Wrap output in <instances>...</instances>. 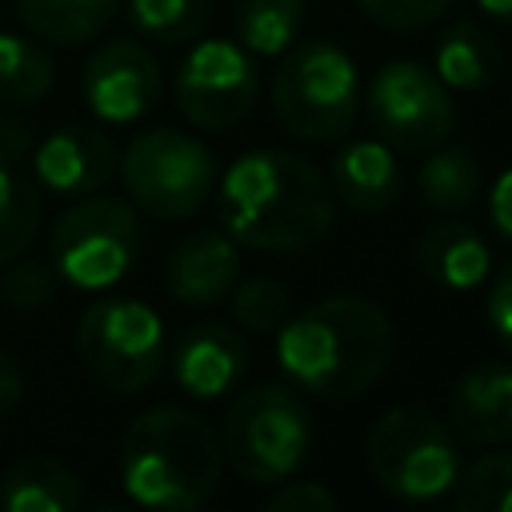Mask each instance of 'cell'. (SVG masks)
<instances>
[{"label": "cell", "mask_w": 512, "mask_h": 512, "mask_svg": "<svg viewBox=\"0 0 512 512\" xmlns=\"http://www.w3.org/2000/svg\"><path fill=\"white\" fill-rule=\"evenodd\" d=\"M224 232L256 252H308L336 228V196L328 176L300 152L252 148L216 180Z\"/></svg>", "instance_id": "obj_1"}, {"label": "cell", "mask_w": 512, "mask_h": 512, "mask_svg": "<svg viewBox=\"0 0 512 512\" xmlns=\"http://www.w3.org/2000/svg\"><path fill=\"white\" fill-rule=\"evenodd\" d=\"M392 316L368 296H328L296 308L276 332V364L296 392L328 404L356 400L392 364Z\"/></svg>", "instance_id": "obj_2"}, {"label": "cell", "mask_w": 512, "mask_h": 512, "mask_svg": "<svg viewBox=\"0 0 512 512\" xmlns=\"http://www.w3.org/2000/svg\"><path fill=\"white\" fill-rule=\"evenodd\" d=\"M224 476L220 432L192 408L156 404L120 436L124 496L152 512H188L212 500Z\"/></svg>", "instance_id": "obj_3"}, {"label": "cell", "mask_w": 512, "mask_h": 512, "mask_svg": "<svg viewBox=\"0 0 512 512\" xmlns=\"http://www.w3.org/2000/svg\"><path fill=\"white\" fill-rule=\"evenodd\" d=\"M360 96V68L332 40H304L276 56L272 112L296 140H344L360 116Z\"/></svg>", "instance_id": "obj_4"}, {"label": "cell", "mask_w": 512, "mask_h": 512, "mask_svg": "<svg viewBox=\"0 0 512 512\" xmlns=\"http://www.w3.org/2000/svg\"><path fill=\"white\" fill-rule=\"evenodd\" d=\"M312 436V412L292 384H252L224 412L220 452L244 484L272 488L296 476L308 460Z\"/></svg>", "instance_id": "obj_5"}, {"label": "cell", "mask_w": 512, "mask_h": 512, "mask_svg": "<svg viewBox=\"0 0 512 512\" xmlns=\"http://www.w3.org/2000/svg\"><path fill=\"white\" fill-rule=\"evenodd\" d=\"M364 464L380 492L404 504H432L460 476V440L420 404L388 408L364 440Z\"/></svg>", "instance_id": "obj_6"}, {"label": "cell", "mask_w": 512, "mask_h": 512, "mask_svg": "<svg viewBox=\"0 0 512 512\" xmlns=\"http://www.w3.org/2000/svg\"><path fill=\"white\" fill-rule=\"evenodd\" d=\"M144 228L132 200L120 196H76L48 232V264L56 280L80 292L116 288L140 256Z\"/></svg>", "instance_id": "obj_7"}, {"label": "cell", "mask_w": 512, "mask_h": 512, "mask_svg": "<svg viewBox=\"0 0 512 512\" xmlns=\"http://www.w3.org/2000/svg\"><path fill=\"white\" fill-rule=\"evenodd\" d=\"M120 180L136 212L156 220L196 216L220 180V164L204 140L180 128H148L120 152Z\"/></svg>", "instance_id": "obj_8"}, {"label": "cell", "mask_w": 512, "mask_h": 512, "mask_svg": "<svg viewBox=\"0 0 512 512\" xmlns=\"http://www.w3.org/2000/svg\"><path fill=\"white\" fill-rule=\"evenodd\" d=\"M76 356L108 392L148 388L168 360V332L152 304L136 296H104L76 324Z\"/></svg>", "instance_id": "obj_9"}, {"label": "cell", "mask_w": 512, "mask_h": 512, "mask_svg": "<svg viewBox=\"0 0 512 512\" xmlns=\"http://www.w3.org/2000/svg\"><path fill=\"white\" fill-rule=\"evenodd\" d=\"M360 104L368 112L372 132L404 156H428L432 148L456 136V100L428 64L416 60L380 64Z\"/></svg>", "instance_id": "obj_10"}, {"label": "cell", "mask_w": 512, "mask_h": 512, "mask_svg": "<svg viewBox=\"0 0 512 512\" xmlns=\"http://www.w3.org/2000/svg\"><path fill=\"white\" fill-rule=\"evenodd\" d=\"M256 96H260L256 56L240 40H220V36H196L172 80V100L180 116L208 132L236 128L256 108Z\"/></svg>", "instance_id": "obj_11"}, {"label": "cell", "mask_w": 512, "mask_h": 512, "mask_svg": "<svg viewBox=\"0 0 512 512\" xmlns=\"http://www.w3.org/2000/svg\"><path fill=\"white\" fill-rule=\"evenodd\" d=\"M160 60L140 40H104L80 72L84 104L100 124H136L160 100Z\"/></svg>", "instance_id": "obj_12"}, {"label": "cell", "mask_w": 512, "mask_h": 512, "mask_svg": "<svg viewBox=\"0 0 512 512\" xmlns=\"http://www.w3.org/2000/svg\"><path fill=\"white\" fill-rule=\"evenodd\" d=\"M32 180L52 192V196H88L100 192L116 168H120V148L104 128L92 124H64L48 132L44 140L32 144Z\"/></svg>", "instance_id": "obj_13"}, {"label": "cell", "mask_w": 512, "mask_h": 512, "mask_svg": "<svg viewBox=\"0 0 512 512\" xmlns=\"http://www.w3.org/2000/svg\"><path fill=\"white\" fill-rule=\"evenodd\" d=\"M172 368V380L192 400H220L232 392L248 372V344L244 336L224 320H200L192 324L176 348L164 360Z\"/></svg>", "instance_id": "obj_14"}, {"label": "cell", "mask_w": 512, "mask_h": 512, "mask_svg": "<svg viewBox=\"0 0 512 512\" xmlns=\"http://www.w3.org/2000/svg\"><path fill=\"white\" fill-rule=\"evenodd\" d=\"M240 280V244L224 228H196L180 236L164 260V288L188 308L228 300Z\"/></svg>", "instance_id": "obj_15"}, {"label": "cell", "mask_w": 512, "mask_h": 512, "mask_svg": "<svg viewBox=\"0 0 512 512\" xmlns=\"http://www.w3.org/2000/svg\"><path fill=\"white\" fill-rule=\"evenodd\" d=\"M452 436L472 448H496L512 440V364L480 360L448 392Z\"/></svg>", "instance_id": "obj_16"}, {"label": "cell", "mask_w": 512, "mask_h": 512, "mask_svg": "<svg viewBox=\"0 0 512 512\" xmlns=\"http://www.w3.org/2000/svg\"><path fill=\"white\" fill-rule=\"evenodd\" d=\"M324 176L332 184L336 204H344L360 216L388 212L404 192V168L396 160V148H388L380 136H364V140L344 144L332 156Z\"/></svg>", "instance_id": "obj_17"}, {"label": "cell", "mask_w": 512, "mask_h": 512, "mask_svg": "<svg viewBox=\"0 0 512 512\" xmlns=\"http://www.w3.org/2000/svg\"><path fill=\"white\" fill-rule=\"evenodd\" d=\"M412 256L424 280L444 292H476L492 272V248L484 232L456 216H444L440 224L424 228Z\"/></svg>", "instance_id": "obj_18"}, {"label": "cell", "mask_w": 512, "mask_h": 512, "mask_svg": "<svg viewBox=\"0 0 512 512\" xmlns=\"http://www.w3.org/2000/svg\"><path fill=\"white\" fill-rule=\"evenodd\" d=\"M500 44L476 20L448 24L432 44V72L444 80L448 92H484L500 76Z\"/></svg>", "instance_id": "obj_19"}, {"label": "cell", "mask_w": 512, "mask_h": 512, "mask_svg": "<svg viewBox=\"0 0 512 512\" xmlns=\"http://www.w3.org/2000/svg\"><path fill=\"white\" fill-rule=\"evenodd\" d=\"M84 500L80 476L56 456H24L0 476L4 512H72Z\"/></svg>", "instance_id": "obj_20"}, {"label": "cell", "mask_w": 512, "mask_h": 512, "mask_svg": "<svg viewBox=\"0 0 512 512\" xmlns=\"http://www.w3.org/2000/svg\"><path fill=\"white\" fill-rule=\"evenodd\" d=\"M416 192L420 200L440 212V216H460L468 212L480 192H484V172H480V160L472 148H460V144H440L432 148L420 168H416Z\"/></svg>", "instance_id": "obj_21"}, {"label": "cell", "mask_w": 512, "mask_h": 512, "mask_svg": "<svg viewBox=\"0 0 512 512\" xmlns=\"http://www.w3.org/2000/svg\"><path fill=\"white\" fill-rule=\"evenodd\" d=\"M116 8L120 0H16V16L24 20V28L60 48L96 40L112 24Z\"/></svg>", "instance_id": "obj_22"}, {"label": "cell", "mask_w": 512, "mask_h": 512, "mask_svg": "<svg viewBox=\"0 0 512 512\" xmlns=\"http://www.w3.org/2000/svg\"><path fill=\"white\" fill-rule=\"evenodd\" d=\"M52 84H56L52 52L28 36L0 32V104L4 108H28V104L44 100Z\"/></svg>", "instance_id": "obj_23"}, {"label": "cell", "mask_w": 512, "mask_h": 512, "mask_svg": "<svg viewBox=\"0 0 512 512\" xmlns=\"http://www.w3.org/2000/svg\"><path fill=\"white\" fill-rule=\"evenodd\" d=\"M304 24V0H240L236 4V40L260 56L276 60L296 44Z\"/></svg>", "instance_id": "obj_24"}, {"label": "cell", "mask_w": 512, "mask_h": 512, "mask_svg": "<svg viewBox=\"0 0 512 512\" xmlns=\"http://www.w3.org/2000/svg\"><path fill=\"white\" fill-rule=\"evenodd\" d=\"M40 212H44L40 184L20 168L0 164V268L32 248L40 232Z\"/></svg>", "instance_id": "obj_25"}, {"label": "cell", "mask_w": 512, "mask_h": 512, "mask_svg": "<svg viewBox=\"0 0 512 512\" xmlns=\"http://www.w3.org/2000/svg\"><path fill=\"white\" fill-rule=\"evenodd\" d=\"M128 20L144 40L184 48L208 28V0H128Z\"/></svg>", "instance_id": "obj_26"}, {"label": "cell", "mask_w": 512, "mask_h": 512, "mask_svg": "<svg viewBox=\"0 0 512 512\" xmlns=\"http://www.w3.org/2000/svg\"><path fill=\"white\" fill-rule=\"evenodd\" d=\"M452 504L464 512H512V448H488L452 484Z\"/></svg>", "instance_id": "obj_27"}, {"label": "cell", "mask_w": 512, "mask_h": 512, "mask_svg": "<svg viewBox=\"0 0 512 512\" xmlns=\"http://www.w3.org/2000/svg\"><path fill=\"white\" fill-rule=\"evenodd\" d=\"M228 308H232V320L244 332L276 336L280 324L296 312V300H292V292L280 280H272V276H248V280H236V288L228 292Z\"/></svg>", "instance_id": "obj_28"}, {"label": "cell", "mask_w": 512, "mask_h": 512, "mask_svg": "<svg viewBox=\"0 0 512 512\" xmlns=\"http://www.w3.org/2000/svg\"><path fill=\"white\" fill-rule=\"evenodd\" d=\"M56 296V272L48 260H36V256H16L4 264V276H0V300L16 312H36L44 308L48 300Z\"/></svg>", "instance_id": "obj_29"}, {"label": "cell", "mask_w": 512, "mask_h": 512, "mask_svg": "<svg viewBox=\"0 0 512 512\" xmlns=\"http://www.w3.org/2000/svg\"><path fill=\"white\" fill-rule=\"evenodd\" d=\"M360 12L388 32H420L448 16L456 0H356Z\"/></svg>", "instance_id": "obj_30"}, {"label": "cell", "mask_w": 512, "mask_h": 512, "mask_svg": "<svg viewBox=\"0 0 512 512\" xmlns=\"http://www.w3.org/2000/svg\"><path fill=\"white\" fill-rule=\"evenodd\" d=\"M276 492L264 500V508L268 512H336L340 508V500H336V492L328 488V484H320V480H280V484H272Z\"/></svg>", "instance_id": "obj_31"}, {"label": "cell", "mask_w": 512, "mask_h": 512, "mask_svg": "<svg viewBox=\"0 0 512 512\" xmlns=\"http://www.w3.org/2000/svg\"><path fill=\"white\" fill-rule=\"evenodd\" d=\"M484 316H488V328H492V336L500 340V348L512 352V256L496 268V276H492V284H488Z\"/></svg>", "instance_id": "obj_32"}, {"label": "cell", "mask_w": 512, "mask_h": 512, "mask_svg": "<svg viewBox=\"0 0 512 512\" xmlns=\"http://www.w3.org/2000/svg\"><path fill=\"white\" fill-rule=\"evenodd\" d=\"M484 212H488V224L492 232L512 244V168H504L488 188H484Z\"/></svg>", "instance_id": "obj_33"}, {"label": "cell", "mask_w": 512, "mask_h": 512, "mask_svg": "<svg viewBox=\"0 0 512 512\" xmlns=\"http://www.w3.org/2000/svg\"><path fill=\"white\" fill-rule=\"evenodd\" d=\"M32 156V124L16 112H0V164L20 168Z\"/></svg>", "instance_id": "obj_34"}, {"label": "cell", "mask_w": 512, "mask_h": 512, "mask_svg": "<svg viewBox=\"0 0 512 512\" xmlns=\"http://www.w3.org/2000/svg\"><path fill=\"white\" fill-rule=\"evenodd\" d=\"M20 400H24V368H20L8 352H0V420H4Z\"/></svg>", "instance_id": "obj_35"}, {"label": "cell", "mask_w": 512, "mask_h": 512, "mask_svg": "<svg viewBox=\"0 0 512 512\" xmlns=\"http://www.w3.org/2000/svg\"><path fill=\"white\" fill-rule=\"evenodd\" d=\"M484 16H492L496 24H512V0H476Z\"/></svg>", "instance_id": "obj_36"}]
</instances>
